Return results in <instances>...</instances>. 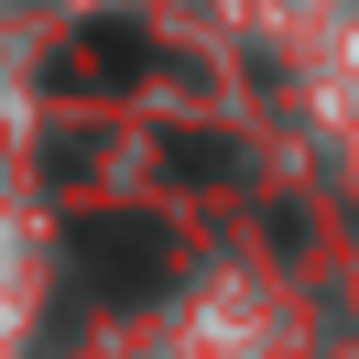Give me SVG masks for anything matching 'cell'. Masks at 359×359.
Returning <instances> with one entry per match:
<instances>
[{
	"instance_id": "cell-1",
	"label": "cell",
	"mask_w": 359,
	"mask_h": 359,
	"mask_svg": "<svg viewBox=\"0 0 359 359\" xmlns=\"http://www.w3.org/2000/svg\"><path fill=\"white\" fill-rule=\"evenodd\" d=\"M66 272L98 305H163L175 294V229L163 218H66Z\"/></svg>"
},
{
	"instance_id": "cell-3",
	"label": "cell",
	"mask_w": 359,
	"mask_h": 359,
	"mask_svg": "<svg viewBox=\"0 0 359 359\" xmlns=\"http://www.w3.org/2000/svg\"><path fill=\"white\" fill-rule=\"evenodd\" d=\"M153 153H163V175H185V185H240V175H250V153L218 142V131H163Z\"/></svg>"
},
{
	"instance_id": "cell-2",
	"label": "cell",
	"mask_w": 359,
	"mask_h": 359,
	"mask_svg": "<svg viewBox=\"0 0 359 359\" xmlns=\"http://www.w3.org/2000/svg\"><path fill=\"white\" fill-rule=\"evenodd\" d=\"M153 66H163V55L142 44V22H88L76 44L44 55V88L55 98H109V88H142Z\"/></svg>"
},
{
	"instance_id": "cell-4",
	"label": "cell",
	"mask_w": 359,
	"mask_h": 359,
	"mask_svg": "<svg viewBox=\"0 0 359 359\" xmlns=\"http://www.w3.org/2000/svg\"><path fill=\"white\" fill-rule=\"evenodd\" d=\"M98 153H109V142H98V131H55V142H44V175H88Z\"/></svg>"
}]
</instances>
